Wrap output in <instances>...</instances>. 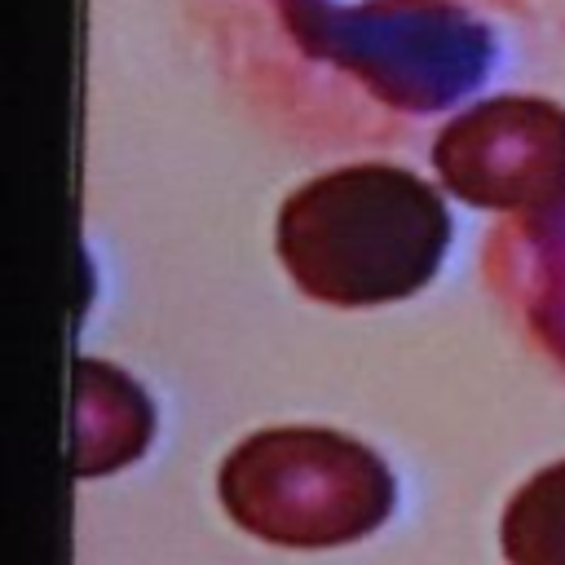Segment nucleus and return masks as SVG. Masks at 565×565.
Wrapping results in <instances>:
<instances>
[{"instance_id":"nucleus-4","label":"nucleus","mask_w":565,"mask_h":565,"mask_svg":"<svg viewBox=\"0 0 565 565\" xmlns=\"http://www.w3.org/2000/svg\"><path fill=\"white\" fill-rule=\"evenodd\" d=\"M75 380V472L102 477L132 463L154 428L146 393L119 366H106L97 358H79Z\"/></svg>"},{"instance_id":"nucleus-2","label":"nucleus","mask_w":565,"mask_h":565,"mask_svg":"<svg viewBox=\"0 0 565 565\" xmlns=\"http://www.w3.org/2000/svg\"><path fill=\"white\" fill-rule=\"evenodd\" d=\"M234 525L278 547H340L380 530L397 503L384 459L331 428H265L216 477Z\"/></svg>"},{"instance_id":"nucleus-5","label":"nucleus","mask_w":565,"mask_h":565,"mask_svg":"<svg viewBox=\"0 0 565 565\" xmlns=\"http://www.w3.org/2000/svg\"><path fill=\"white\" fill-rule=\"evenodd\" d=\"M508 565H565V459L534 472L499 521Z\"/></svg>"},{"instance_id":"nucleus-1","label":"nucleus","mask_w":565,"mask_h":565,"mask_svg":"<svg viewBox=\"0 0 565 565\" xmlns=\"http://www.w3.org/2000/svg\"><path fill=\"white\" fill-rule=\"evenodd\" d=\"M274 243L309 300L366 309L415 296L437 274L450 216L411 168L349 163L305 181L278 207Z\"/></svg>"},{"instance_id":"nucleus-3","label":"nucleus","mask_w":565,"mask_h":565,"mask_svg":"<svg viewBox=\"0 0 565 565\" xmlns=\"http://www.w3.org/2000/svg\"><path fill=\"white\" fill-rule=\"evenodd\" d=\"M450 194L494 212H543L565 194V110L543 97H490L433 141Z\"/></svg>"}]
</instances>
